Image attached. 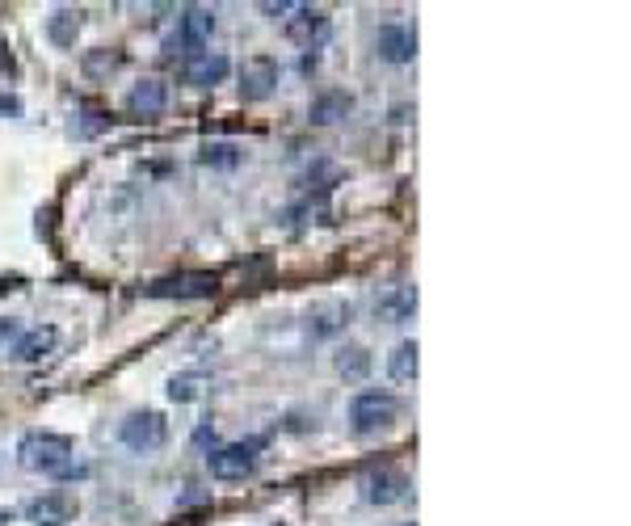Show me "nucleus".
<instances>
[{
  "label": "nucleus",
  "instance_id": "0eeeda50",
  "mask_svg": "<svg viewBox=\"0 0 631 526\" xmlns=\"http://www.w3.org/2000/svg\"><path fill=\"white\" fill-rule=\"evenodd\" d=\"M362 501L366 505H396V501H404L409 497V476H404L400 468H375V472H366L362 476Z\"/></svg>",
  "mask_w": 631,
  "mask_h": 526
},
{
  "label": "nucleus",
  "instance_id": "a878e982",
  "mask_svg": "<svg viewBox=\"0 0 631 526\" xmlns=\"http://www.w3.org/2000/svg\"><path fill=\"white\" fill-rule=\"evenodd\" d=\"M0 114H22V97H13V93H0Z\"/></svg>",
  "mask_w": 631,
  "mask_h": 526
},
{
  "label": "nucleus",
  "instance_id": "f8f14e48",
  "mask_svg": "<svg viewBox=\"0 0 631 526\" xmlns=\"http://www.w3.org/2000/svg\"><path fill=\"white\" fill-rule=\"evenodd\" d=\"M165 106H169V85L165 80H135L131 85V93H127V110L135 114V118H156V114H165Z\"/></svg>",
  "mask_w": 631,
  "mask_h": 526
},
{
  "label": "nucleus",
  "instance_id": "2eb2a0df",
  "mask_svg": "<svg viewBox=\"0 0 631 526\" xmlns=\"http://www.w3.org/2000/svg\"><path fill=\"white\" fill-rule=\"evenodd\" d=\"M379 320H388V325H404V320L417 316V287H409V282H400V287H392L388 295H383L375 303Z\"/></svg>",
  "mask_w": 631,
  "mask_h": 526
},
{
  "label": "nucleus",
  "instance_id": "39448f33",
  "mask_svg": "<svg viewBox=\"0 0 631 526\" xmlns=\"http://www.w3.org/2000/svg\"><path fill=\"white\" fill-rule=\"evenodd\" d=\"M215 291H219V274H211V270L165 274V278H156L148 287L152 299H211Z\"/></svg>",
  "mask_w": 631,
  "mask_h": 526
},
{
  "label": "nucleus",
  "instance_id": "b1692460",
  "mask_svg": "<svg viewBox=\"0 0 631 526\" xmlns=\"http://www.w3.org/2000/svg\"><path fill=\"white\" fill-rule=\"evenodd\" d=\"M0 72H5V76H17V59H13V51L5 47V38H0Z\"/></svg>",
  "mask_w": 631,
  "mask_h": 526
},
{
  "label": "nucleus",
  "instance_id": "412c9836",
  "mask_svg": "<svg viewBox=\"0 0 631 526\" xmlns=\"http://www.w3.org/2000/svg\"><path fill=\"white\" fill-rule=\"evenodd\" d=\"M202 388H207V375H173L169 379V400L190 404V400L202 396Z\"/></svg>",
  "mask_w": 631,
  "mask_h": 526
},
{
  "label": "nucleus",
  "instance_id": "4468645a",
  "mask_svg": "<svg viewBox=\"0 0 631 526\" xmlns=\"http://www.w3.org/2000/svg\"><path fill=\"white\" fill-rule=\"evenodd\" d=\"M287 34L295 38L299 47H308V51H316L324 38H329V17H324L320 9H295V17L287 22Z\"/></svg>",
  "mask_w": 631,
  "mask_h": 526
},
{
  "label": "nucleus",
  "instance_id": "393cba45",
  "mask_svg": "<svg viewBox=\"0 0 631 526\" xmlns=\"http://www.w3.org/2000/svg\"><path fill=\"white\" fill-rule=\"evenodd\" d=\"M299 5H291V0H266L261 5V13H270V17H278V13H295Z\"/></svg>",
  "mask_w": 631,
  "mask_h": 526
},
{
  "label": "nucleus",
  "instance_id": "f3484780",
  "mask_svg": "<svg viewBox=\"0 0 631 526\" xmlns=\"http://www.w3.org/2000/svg\"><path fill=\"white\" fill-rule=\"evenodd\" d=\"M421 371V346L417 341H400V346H392L388 354V375L400 379V383H413Z\"/></svg>",
  "mask_w": 631,
  "mask_h": 526
},
{
  "label": "nucleus",
  "instance_id": "ddd939ff",
  "mask_svg": "<svg viewBox=\"0 0 631 526\" xmlns=\"http://www.w3.org/2000/svg\"><path fill=\"white\" fill-rule=\"evenodd\" d=\"M55 341H59V329L55 325H38V329H22V337L9 346V358L13 362H38V358H47L55 350Z\"/></svg>",
  "mask_w": 631,
  "mask_h": 526
},
{
  "label": "nucleus",
  "instance_id": "a211bd4d",
  "mask_svg": "<svg viewBox=\"0 0 631 526\" xmlns=\"http://www.w3.org/2000/svg\"><path fill=\"white\" fill-rule=\"evenodd\" d=\"M47 34L55 47H72L76 34H80V9H55L51 22H47Z\"/></svg>",
  "mask_w": 631,
  "mask_h": 526
},
{
  "label": "nucleus",
  "instance_id": "6e6552de",
  "mask_svg": "<svg viewBox=\"0 0 631 526\" xmlns=\"http://www.w3.org/2000/svg\"><path fill=\"white\" fill-rule=\"evenodd\" d=\"M278 80H282L278 59L253 55V59H244V68H240V93H244V101H266L278 89Z\"/></svg>",
  "mask_w": 631,
  "mask_h": 526
},
{
  "label": "nucleus",
  "instance_id": "5701e85b",
  "mask_svg": "<svg viewBox=\"0 0 631 526\" xmlns=\"http://www.w3.org/2000/svg\"><path fill=\"white\" fill-rule=\"evenodd\" d=\"M17 337H22V320H13V316H0V350H9Z\"/></svg>",
  "mask_w": 631,
  "mask_h": 526
},
{
  "label": "nucleus",
  "instance_id": "4be33fe9",
  "mask_svg": "<svg viewBox=\"0 0 631 526\" xmlns=\"http://www.w3.org/2000/svg\"><path fill=\"white\" fill-rule=\"evenodd\" d=\"M337 371H341L345 379H362L366 371H371V354H366L362 346L341 350V354H337Z\"/></svg>",
  "mask_w": 631,
  "mask_h": 526
},
{
  "label": "nucleus",
  "instance_id": "f03ea898",
  "mask_svg": "<svg viewBox=\"0 0 631 526\" xmlns=\"http://www.w3.org/2000/svg\"><path fill=\"white\" fill-rule=\"evenodd\" d=\"M118 442L135 455H152L169 442V421L160 417L156 409H139V413H127L118 421Z\"/></svg>",
  "mask_w": 631,
  "mask_h": 526
},
{
  "label": "nucleus",
  "instance_id": "6ab92c4d",
  "mask_svg": "<svg viewBox=\"0 0 631 526\" xmlns=\"http://www.w3.org/2000/svg\"><path fill=\"white\" fill-rule=\"evenodd\" d=\"M345 320H350V308L345 303H329V308H320L308 320V329H312V337H333L337 329H345Z\"/></svg>",
  "mask_w": 631,
  "mask_h": 526
},
{
  "label": "nucleus",
  "instance_id": "9b49d317",
  "mask_svg": "<svg viewBox=\"0 0 631 526\" xmlns=\"http://www.w3.org/2000/svg\"><path fill=\"white\" fill-rule=\"evenodd\" d=\"M228 72H232V64L223 51H198L186 59V85H194V89H215L228 80Z\"/></svg>",
  "mask_w": 631,
  "mask_h": 526
},
{
  "label": "nucleus",
  "instance_id": "9d476101",
  "mask_svg": "<svg viewBox=\"0 0 631 526\" xmlns=\"http://www.w3.org/2000/svg\"><path fill=\"white\" fill-rule=\"evenodd\" d=\"M375 51H379V59H388V64H413V59H417V30L400 26V22L379 26Z\"/></svg>",
  "mask_w": 631,
  "mask_h": 526
},
{
  "label": "nucleus",
  "instance_id": "aec40b11",
  "mask_svg": "<svg viewBox=\"0 0 631 526\" xmlns=\"http://www.w3.org/2000/svg\"><path fill=\"white\" fill-rule=\"evenodd\" d=\"M198 160H202V165H211V169H236L240 165V148L236 144H202Z\"/></svg>",
  "mask_w": 631,
  "mask_h": 526
},
{
  "label": "nucleus",
  "instance_id": "7ed1b4c3",
  "mask_svg": "<svg viewBox=\"0 0 631 526\" xmlns=\"http://www.w3.org/2000/svg\"><path fill=\"white\" fill-rule=\"evenodd\" d=\"M211 34H215V9L207 5H186L177 17V34H169V51L173 55H198L202 47L211 43Z\"/></svg>",
  "mask_w": 631,
  "mask_h": 526
},
{
  "label": "nucleus",
  "instance_id": "bb28decb",
  "mask_svg": "<svg viewBox=\"0 0 631 526\" xmlns=\"http://www.w3.org/2000/svg\"><path fill=\"white\" fill-rule=\"evenodd\" d=\"M5 522H13V510H0V526H5Z\"/></svg>",
  "mask_w": 631,
  "mask_h": 526
},
{
  "label": "nucleus",
  "instance_id": "dca6fc26",
  "mask_svg": "<svg viewBox=\"0 0 631 526\" xmlns=\"http://www.w3.org/2000/svg\"><path fill=\"white\" fill-rule=\"evenodd\" d=\"M350 114H354V97L341 93V89H324L312 101V110H308V118L316 127H333V123H341V118H350Z\"/></svg>",
  "mask_w": 631,
  "mask_h": 526
},
{
  "label": "nucleus",
  "instance_id": "f257e3e1",
  "mask_svg": "<svg viewBox=\"0 0 631 526\" xmlns=\"http://www.w3.org/2000/svg\"><path fill=\"white\" fill-rule=\"evenodd\" d=\"M17 463L26 472L51 476V480H80L85 468L76 463V447L68 434H51V430H34L17 442Z\"/></svg>",
  "mask_w": 631,
  "mask_h": 526
},
{
  "label": "nucleus",
  "instance_id": "20e7f679",
  "mask_svg": "<svg viewBox=\"0 0 631 526\" xmlns=\"http://www.w3.org/2000/svg\"><path fill=\"white\" fill-rule=\"evenodd\" d=\"M396 417H400V400L392 392H358L350 404V421H354L358 434L388 430Z\"/></svg>",
  "mask_w": 631,
  "mask_h": 526
},
{
  "label": "nucleus",
  "instance_id": "423d86ee",
  "mask_svg": "<svg viewBox=\"0 0 631 526\" xmlns=\"http://www.w3.org/2000/svg\"><path fill=\"white\" fill-rule=\"evenodd\" d=\"M207 472L223 484L232 480H244L257 472V447H244V442H228V447H215L207 455Z\"/></svg>",
  "mask_w": 631,
  "mask_h": 526
},
{
  "label": "nucleus",
  "instance_id": "1a4fd4ad",
  "mask_svg": "<svg viewBox=\"0 0 631 526\" xmlns=\"http://www.w3.org/2000/svg\"><path fill=\"white\" fill-rule=\"evenodd\" d=\"M22 514H26L30 526H68V522L80 514V505H76V497H68V493H43V497L26 501Z\"/></svg>",
  "mask_w": 631,
  "mask_h": 526
}]
</instances>
